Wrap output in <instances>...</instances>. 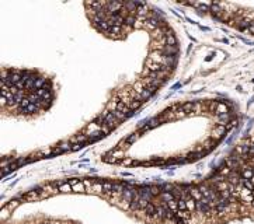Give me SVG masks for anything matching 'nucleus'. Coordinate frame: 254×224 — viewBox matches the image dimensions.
Listing matches in <instances>:
<instances>
[{"mask_svg":"<svg viewBox=\"0 0 254 224\" xmlns=\"http://www.w3.org/2000/svg\"><path fill=\"white\" fill-rule=\"evenodd\" d=\"M143 87H145V86H143V83H142V81H138V83L134 84V88H132V90H134L135 93H138V94H142L143 90H145Z\"/></svg>","mask_w":254,"mask_h":224,"instance_id":"nucleus-6","label":"nucleus"},{"mask_svg":"<svg viewBox=\"0 0 254 224\" xmlns=\"http://www.w3.org/2000/svg\"><path fill=\"white\" fill-rule=\"evenodd\" d=\"M44 224H51V223H44Z\"/></svg>","mask_w":254,"mask_h":224,"instance_id":"nucleus-13","label":"nucleus"},{"mask_svg":"<svg viewBox=\"0 0 254 224\" xmlns=\"http://www.w3.org/2000/svg\"><path fill=\"white\" fill-rule=\"evenodd\" d=\"M72 189H73V192H86V191H87V189L84 188V184H83V182H79V184L73 185Z\"/></svg>","mask_w":254,"mask_h":224,"instance_id":"nucleus-10","label":"nucleus"},{"mask_svg":"<svg viewBox=\"0 0 254 224\" xmlns=\"http://www.w3.org/2000/svg\"><path fill=\"white\" fill-rule=\"evenodd\" d=\"M91 191H93V192H97V193H101V192H104V185H103V182L93 181V186H91Z\"/></svg>","mask_w":254,"mask_h":224,"instance_id":"nucleus-4","label":"nucleus"},{"mask_svg":"<svg viewBox=\"0 0 254 224\" xmlns=\"http://www.w3.org/2000/svg\"><path fill=\"white\" fill-rule=\"evenodd\" d=\"M223 114H229V107H228V104H225V102H219L215 115L219 116V115H223Z\"/></svg>","mask_w":254,"mask_h":224,"instance_id":"nucleus-2","label":"nucleus"},{"mask_svg":"<svg viewBox=\"0 0 254 224\" xmlns=\"http://www.w3.org/2000/svg\"><path fill=\"white\" fill-rule=\"evenodd\" d=\"M142 104H143L142 101H138V100H134L129 108H131V111H136V109H138L139 107H142Z\"/></svg>","mask_w":254,"mask_h":224,"instance_id":"nucleus-11","label":"nucleus"},{"mask_svg":"<svg viewBox=\"0 0 254 224\" xmlns=\"http://www.w3.org/2000/svg\"><path fill=\"white\" fill-rule=\"evenodd\" d=\"M59 147H61L62 150H63V153L68 151V150H72V147H70V141H69V143H62V144L59 146Z\"/></svg>","mask_w":254,"mask_h":224,"instance_id":"nucleus-12","label":"nucleus"},{"mask_svg":"<svg viewBox=\"0 0 254 224\" xmlns=\"http://www.w3.org/2000/svg\"><path fill=\"white\" fill-rule=\"evenodd\" d=\"M138 139H139V133H138V132H135V133L129 134V136H128V137L124 140V143H125V144H132V143H134V141H136Z\"/></svg>","mask_w":254,"mask_h":224,"instance_id":"nucleus-5","label":"nucleus"},{"mask_svg":"<svg viewBox=\"0 0 254 224\" xmlns=\"http://www.w3.org/2000/svg\"><path fill=\"white\" fill-rule=\"evenodd\" d=\"M152 95H153L152 91H149L148 88H145V90H143V93L141 94V101L143 102V101H146V100H149V98L152 97Z\"/></svg>","mask_w":254,"mask_h":224,"instance_id":"nucleus-8","label":"nucleus"},{"mask_svg":"<svg viewBox=\"0 0 254 224\" xmlns=\"http://www.w3.org/2000/svg\"><path fill=\"white\" fill-rule=\"evenodd\" d=\"M226 126H222V125H219V126H216V129L212 132V134H211V139H214V140L219 141L221 139H223L226 136Z\"/></svg>","mask_w":254,"mask_h":224,"instance_id":"nucleus-1","label":"nucleus"},{"mask_svg":"<svg viewBox=\"0 0 254 224\" xmlns=\"http://www.w3.org/2000/svg\"><path fill=\"white\" fill-rule=\"evenodd\" d=\"M195 108H197V104H195V102H187V104L183 105V109L185 111V114H187V112H191L193 109H195Z\"/></svg>","mask_w":254,"mask_h":224,"instance_id":"nucleus-9","label":"nucleus"},{"mask_svg":"<svg viewBox=\"0 0 254 224\" xmlns=\"http://www.w3.org/2000/svg\"><path fill=\"white\" fill-rule=\"evenodd\" d=\"M86 140H89V137L86 134H77L76 137L70 139V143H73V144H82V143H84Z\"/></svg>","mask_w":254,"mask_h":224,"instance_id":"nucleus-3","label":"nucleus"},{"mask_svg":"<svg viewBox=\"0 0 254 224\" xmlns=\"http://www.w3.org/2000/svg\"><path fill=\"white\" fill-rule=\"evenodd\" d=\"M58 191L59 192H63V193H69V192H72L73 189H72V186H70V184H63V185H61L58 188Z\"/></svg>","mask_w":254,"mask_h":224,"instance_id":"nucleus-7","label":"nucleus"}]
</instances>
